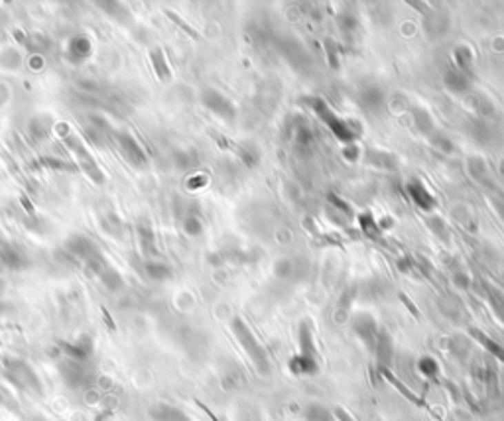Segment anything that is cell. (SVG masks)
<instances>
[{"label": "cell", "instance_id": "obj_1", "mask_svg": "<svg viewBox=\"0 0 504 421\" xmlns=\"http://www.w3.org/2000/svg\"><path fill=\"white\" fill-rule=\"evenodd\" d=\"M232 333H234V337L239 339L241 347L246 351V354L250 356V360H252V364L256 367V370L262 372V374H266V372L270 370L268 354H266L264 347L260 345V340L254 337V333L248 329V325H246L241 317L232 319Z\"/></svg>", "mask_w": 504, "mask_h": 421}, {"label": "cell", "instance_id": "obj_2", "mask_svg": "<svg viewBox=\"0 0 504 421\" xmlns=\"http://www.w3.org/2000/svg\"><path fill=\"white\" fill-rule=\"evenodd\" d=\"M310 103H312L310 107L323 119V123L327 124L329 130L339 138L341 142L353 144L354 138H356V130H354L353 124L349 123V121H345V119H341L339 114H335L333 109L329 107L323 99H310Z\"/></svg>", "mask_w": 504, "mask_h": 421}, {"label": "cell", "instance_id": "obj_3", "mask_svg": "<svg viewBox=\"0 0 504 421\" xmlns=\"http://www.w3.org/2000/svg\"><path fill=\"white\" fill-rule=\"evenodd\" d=\"M354 333L356 337L363 340L367 345L370 351H374V345H376V339H379V329H376V323L370 315H356L354 317L353 323Z\"/></svg>", "mask_w": 504, "mask_h": 421}, {"label": "cell", "instance_id": "obj_4", "mask_svg": "<svg viewBox=\"0 0 504 421\" xmlns=\"http://www.w3.org/2000/svg\"><path fill=\"white\" fill-rule=\"evenodd\" d=\"M203 101L205 105H207V109H211L215 114H219L221 119H225V121H232V119L236 116L234 105H232L229 99L219 95L217 91H207L203 96Z\"/></svg>", "mask_w": 504, "mask_h": 421}, {"label": "cell", "instance_id": "obj_5", "mask_svg": "<svg viewBox=\"0 0 504 421\" xmlns=\"http://www.w3.org/2000/svg\"><path fill=\"white\" fill-rule=\"evenodd\" d=\"M298 339H300V353H298V356L305 358V360H314V362H319V360H317V349H315V340H314V333H312V325H310L308 321H301L300 333H298Z\"/></svg>", "mask_w": 504, "mask_h": 421}, {"label": "cell", "instance_id": "obj_6", "mask_svg": "<svg viewBox=\"0 0 504 421\" xmlns=\"http://www.w3.org/2000/svg\"><path fill=\"white\" fill-rule=\"evenodd\" d=\"M408 193H410V197H412V201L418 205L422 211H432V209L436 207V199H434V195L427 191V187L423 185L422 181H418V179L410 181Z\"/></svg>", "mask_w": 504, "mask_h": 421}, {"label": "cell", "instance_id": "obj_7", "mask_svg": "<svg viewBox=\"0 0 504 421\" xmlns=\"http://www.w3.org/2000/svg\"><path fill=\"white\" fill-rule=\"evenodd\" d=\"M361 103H363V107L367 110L376 112V110H381L382 105H384V93H382L379 87L368 85L365 89H361Z\"/></svg>", "mask_w": 504, "mask_h": 421}, {"label": "cell", "instance_id": "obj_8", "mask_svg": "<svg viewBox=\"0 0 504 421\" xmlns=\"http://www.w3.org/2000/svg\"><path fill=\"white\" fill-rule=\"evenodd\" d=\"M471 335L475 337V339L489 351V353L492 354V356H496L501 362H504V349L498 345V342H494V340L491 339V337H487L485 333H481V331H477V329H471Z\"/></svg>", "mask_w": 504, "mask_h": 421}, {"label": "cell", "instance_id": "obj_9", "mask_svg": "<svg viewBox=\"0 0 504 421\" xmlns=\"http://www.w3.org/2000/svg\"><path fill=\"white\" fill-rule=\"evenodd\" d=\"M445 83H447L451 91H455V93H461V91L469 89V79H467V73H463V71H447Z\"/></svg>", "mask_w": 504, "mask_h": 421}, {"label": "cell", "instance_id": "obj_10", "mask_svg": "<svg viewBox=\"0 0 504 421\" xmlns=\"http://www.w3.org/2000/svg\"><path fill=\"white\" fill-rule=\"evenodd\" d=\"M303 415H305V421H333V411H329L321 404H310Z\"/></svg>", "mask_w": 504, "mask_h": 421}, {"label": "cell", "instance_id": "obj_11", "mask_svg": "<svg viewBox=\"0 0 504 421\" xmlns=\"http://www.w3.org/2000/svg\"><path fill=\"white\" fill-rule=\"evenodd\" d=\"M414 119H416V128L422 134H434V121L423 109H414Z\"/></svg>", "mask_w": 504, "mask_h": 421}, {"label": "cell", "instance_id": "obj_12", "mask_svg": "<svg viewBox=\"0 0 504 421\" xmlns=\"http://www.w3.org/2000/svg\"><path fill=\"white\" fill-rule=\"evenodd\" d=\"M455 57H457V65H459V71H463L469 75L471 71V61H473V55H471V50L465 48V45H459L455 50Z\"/></svg>", "mask_w": 504, "mask_h": 421}, {"label": "cell", "instance_id": "obj_13", "mask_svg": "<svg viewBox=\"0 0 504 421\" xmlns=\"http://www.w3.org/2000/svg\"><path fill=\"white\" fill-rule=\"evenodd\" d=\"M418 368H420V372H422L425 378H436L437 372H439V367H437V362L432 358V356H423V358H420Z\"/></svg>", "mask_w": 504, "mask_h": 421}, {"label": "cell", "instance_id": "obj_14", "mask_svg": "<svg viewBox=\"0 0 504 421\" xmlns=\"http://www.w3.org/2000/svg\"><path fill=\"white\" fill-rule=\"evenodd\" d=\"M359 223H361V229L367 232L368 236H379V234H381V229L376 227V223H374L372 215H368V213L361 215V217H359Z\"/></svg>", "mask_w": 504, "mask_h": 421}, {"label": "cell", "instance_id": "obj_15", "mask_svg": "<svg viewBox=\"0 0 504 421\" xmlns=\"http://www.w3.org/2000/svg\"><path fill=\"white\" fill-rule=\"evenodd\" d=\"M432 144L436 148L441 150V152H453V144L445 136H441V134H432Z\"/></svg>", "mask_w": 504, "mask_h": 421}, {"label": "cell", "instance_id": "obj_16", "mask_svg": "<svg viewBox=\"0 0 504 421\" xmlns=\"http://www.w3.org/2000/svg\"><path fill=\"white\" fill-rule=\"evenodd\" d=\"M341 24H343V30H354L356 28V20H354L353 16L345 14V16H341Z\"/></svg>", "mask_w": 504, "mask_h": 421}, {"label": "cell", "instance_id": "obj_17", "mask_svg": "<svg viewBox=\"0 0 504 421\" xmlns=\"http://www.w3.org/2000/svg\"><path fill=\"white\" fill-rule=\"evenodd\" d=\"M165 14H168V16H170V18H172V20H176L177 24H179V26L183 28V30H185V32H188V34H191V36H193V38H197V32H193V30H191V28L188 26V24H185V22H183V20H179V16H176V14H172V12H165Z\"/></svg>", "mask_w": 504, "mask_h": 421}, {"label": "cell", "instance_id": "obj_18", "mask_svg": "<svg viewBox=\"0 0 504 421\" xmlns=\"http://www.w3.org/2000/svg\"><path fill=\"white\" fill-rule=\"evenodd\" d=\"M329 199H331V203L335 205L337 209H341V211H345V213H351V209H349V205L343 203V201H341V199H339V197H337V195H329Z\"/></svg>", "mask_w": 504, "mask_h": 421}, {"label": "cell", "instance_id": "obj_19", "mask_svg": "<svg viewBox=\"0 0 504 421\" xmlns=\"http://www.w3.org/2000/svg\"><path fill=\"white\" fill-rule=\"evenodd\" d=\"M333 418H337L339 421H354L353 418H351V415L345 411V409H341V408H337L335 411H333Z\"/></svg>", "mask_w": 504, "mask_h": 421}, {"label": "cell", "instance_id": "obj_20", "mask_svg": "<svg viewBox=\"0 0 504 421\" xmlns=\"http://www.w3.org/2000/svg\"><path fill=\"white\" fill-rule=\"evenodd\" d=\"M356 156H359V148L354 146V144H349L347 148H345V158H349V160H356Z\"/></svg>", "mask_w": 504, "mask_h": 421}, {"label": "cell", "instance_id": "obj_21", "mask_svg": "<svg viewBox=\"0 0 504 421\" xmlns=\"http://www.w3.org/2000/svg\"><path fill=\"white\" fill-rule=\"evenodd\" d=\"M494 207H496V211H498V215H501V218L504 220V199H498L496 203H494Z\"/></svg>", "mask_w": 504, "mask_h": 421}, {"label": "cell", "instance_id": "obj_22", "mask_svg": "<svg viewBox=\"0 0 504 421\" xmlns=\"http://www.w3.org/2000/svg\"><path fill=\"white\" fill-rule=\"evenodd\" d=\"M503 170H504V162H503Z\"/></svg>", "mask_w": 504, "mask_h": 421}]
</instances>
